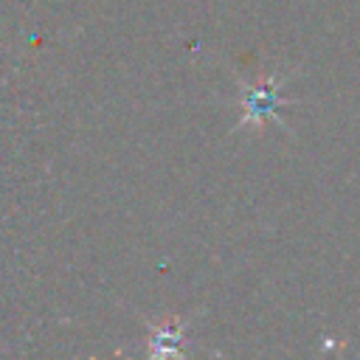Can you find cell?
Here are the masks:
<instances>
[{"instance_id":"obj_1","label":"cell","mask_w":360,"mask_h":360,"mask_svg":"<svg viewBox=\"0 0 360 360\" xmlns=\"http://www.w3.org/2000/svg\"><path fill=\"white\" fill-rule=\"evenodd\" d=\"M284 104V98L278 96V79L262 82L253 90H248L242 107H245V118L242 121H262L267 115H276V110Z\"/></svg>"}]
</instances>
